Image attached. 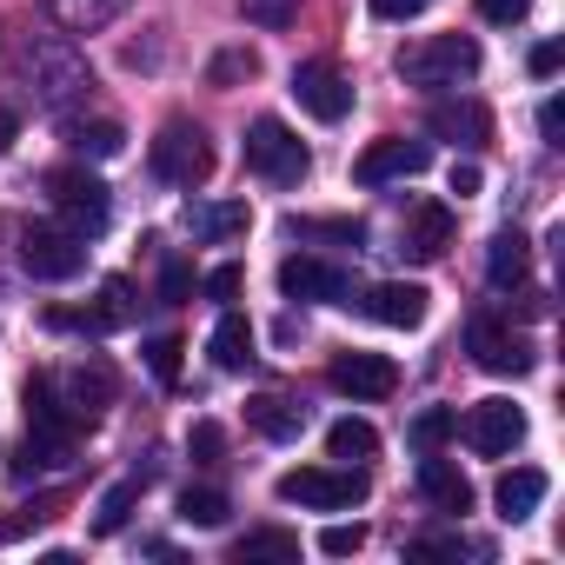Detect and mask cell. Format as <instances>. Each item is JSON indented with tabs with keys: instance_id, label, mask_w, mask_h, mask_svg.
Wrapping results in <instances>:
<instances>
[{
	"instance_id": "1",
	"label": "cell",
	"mask_w": 565,
	"mask_h": 565,
	"mask_svg": "<svg viewBox=\"0 0 565 565\" xmlns=\"http://www.w3.org/2000/svg\"><path fill=\"white\" fill-rule=\"evenodd\" d=\"M28 81H34V100L41 107H74L87 87H94V67H87V54L67 41V34H41V41H28Z\"/></svg>"
},
{
	"instance_id": "2",
	"label": "cell",
	"mask_w": 565,
	"mask_h": 565,
	"mask_svg": "<svg viewBox=\"0 0 565 565\" xmlns=\"http://www.w3.org/2000/svg\"><path fill=\"white\" fill-rule=\"evenodd\" d=\"M472 74H479V41L472 34H433V41L399 54V81L406 87H459Z\"/></svg>"
},
{
	"instance_id": "3",
	"label": "cell",
	"mask_w": 565,
	"mask_h": 565,
	"mask_svg": "<svg viewBox=\"0 0 565 565\" xmlns=\"http://www.w3.org/2000/svg\"><path fill=\"white\" fill-rule=\"evenodd\" d=\"M47 206H54V220L74 226L81 239H100L107 220H114V193H107V180H94V173H81V167L47 173Z\"/></svg>"
},
{
	"instance_id": "4",
	"label": "cell",
	"mask_w": 565,
	"mask_h": 565,
	"mask_svg": "<svg viewBox=\"0 0 565 565\" xmlns=\"http://www.w3.org/2000/svg\"><path fill=\"white\" fill-rule=\"evenodd\" d=\"M246 167H253L259 180H273V186H300L307 167H313V153L300 147V134H294L287 120L259 114V120L246 127Z\"/></svg>"
},
{
	"instance_id": "5",
	"label": "cell",
	"mask_w": 565,
	"mask_h": 565,
	"mask_svg": "<svg viewBox=\"0 0 565 565\" xmlns=\"http://www.w3.org/2000/svg\"><path fill=\"white\" fill-rule=\"evenodd\" d=\"M147 167H153V180L193 193V186H206V173H213V147H206V134H200L193 120H167L160 140L147 147Z\"/></svg>"
},
{
	"instance_id": "6",
	"label": "cell",
	"mask_w": 565,
	"mask_h": 565,
	"mask_svg": "<svg viewBox=\"0 0 565 565\" xmlns=\"http://www.w3.org/2000/svg\"><path fill=\"white\" fill-rule=\"evenodd\" d=\"M287 505H313V512H347L366 499V472L353 466H294V472H279L273 486Z\"/></svg>"
},
{
	"instance_id": "7",
	"label": "cell",
	"mask_w": 565,
	"mask_h": 565,
	"mask_svg": "<svg viewBox=\"0 0 565 565\" xmlns=\"http://www.w3.org/2000/svg\"><path fill=\"white\" fill-rule=\"evenodd\" d=\"M21 266L34 279H74L87 266V239L61 220H34V226H21Z\"/></svg>"
},
{
	"instance_id": "8",
	"label": "cell",
	"mask_w": 565,
	"mask_h": 565,
	"mask_svg": "<svg viewBox=\"0 0 565 565\" xmlns=\"http://www.w3.org/2000/svg\"><path fill=\"white\" fill-rule=\"evenodd\" d=\"M466 347H472V366L492 373V380H519V373H532V340H519V333L499 327L492 313H479V320L466 327Z\"/></svg>"
},
{
	"instance_id": "9",
	"label": "cell",
	"mask_w": 565,
	"mask_h": 565,
	"mask_svg": "<svg viewBox=\"0 0 565 565\" xmlns=\"http://www.w3.org/2000/svg\"><path fill=\"white\" fill-rule=\"evenodd\" d=\"M279 294H287V300H313V307H353V273L300 253V259L279 266Z\"/></svg>"
},
{
	"instance_id": "10",
	"label": "cell",
	"mask_w": 565,
	"mask_h": 565,
	"mask_svg": "<svg viewBox=\"0 0 565 565\" xmlns=\"http://www.w3.org/2000/svg\"><path fill=\"white\" fill-rule=\"evenodd\" d=\"M459 439H466L472 452L499 459V452H512V446L525 439V413H519L512 399H479V406H466V419H459Z\"/></svg>"
},
{
	"instance_id": "11",
	"label": "cell",
	"mask_w": 565,
	"mask_h": 565,
	"mask_svg": "<svg viewBox=\"0 0 565 565\" xmlns=\"http://www.w3.org/2000/svg\"><path fill=\"white\" fill-rule=\"evenodd\" d=\"M294 100H300L313 120H327V127L353 114V87H347V74L327 67V61H300V67H294Z\"/></svg>"
},
{
	"instance_id": "12",
	"label": "cell",
	"mask_w": 565,
	"mask_h": 565,
	"mask_svg": "<svg viewBox=\"0 0 565 565\" xmlns=\"http://www.w3.org/2000/svg\"><path fill=\"white\" fill-rule=\"evenodd\" d=\"M426 167H433V147L426 140H373L353 160V180L360 186H386V180H419Z\"/></svg>"
},
{
	"instance_id": "13",
	"label": "cell",
	"mask_w": 565,
	"mask_h": 565,
	"mask_svg": "<svg viewBox=\"0 0 565 565\" xmlns=\"http://www.w3.org/2000/svg\"><path fill=\"white\" fill-rule=\"evenodd\" d=\"M360 307H366L380 327H399V333H413V327H426V313H433V294H426V287H413V279H386V287H373Z\"/></svg>"
},
{
	"instance_id": "14",
	"label": "cell",
	"mask_w": 565,
	"mask_h": 565,
	"mask_svg": "<svg viewBox=\"0 0 565 565\" xmlns=\"http://www.w3.org/2000/svg\"><path fill=\"white\" fill-rule=\"evenodd\" d=\"M54 393H61V406H67V419L81 426V419H100L107 413V399H114V373L94 360V366H67L61 380H54Z\"/></svg>"
},
{
	"instance_id": "15",
	"label": "cell",
	"mask_w": 565,
	"mask_h": 565,
	"mask_svg": "<svg viewBox=\"0 0 565 565\" xmlns=\"http://www.w3.org/2000/svg\"><path fill=\"white\" fill-rule=\"evenodd\" d=\"M74 466V426H28V446L14 459V479H54Z\"/></svg>"
},
{
	"instance_id": "16",
	"label": "cell",
	"mask_w": 565,
	"mask_h": 565,
	"mask_svg": "<svg viewBox=\"0 0 565 565\" xmlns=\"http://www.w3.org/2000/svg\"><path fill=\"white\" fill-rule=\"evenodd\" d=\"M333 386L353 393V399H386L399 386V366L386 353H340L333 360Z\"/></svg>"
},
{
	"instance_id": "17",
	"label": "cell",
	"mask_w": 565,
	"mask_h": 565,
	"mask_svg": "<svg viewBox=\"0 0 565 565\" xmlns=\"http://www.w3.org/2000/svg\"><path fill=\"white\" fill-rule=\"evenodd\" d=\"M253 226V206L246 200H186V233L220 246V239H239Z\"/></svg>"
},
{
	"instance_id": "18",
	"label": "cell",
	"mask_w": 565,
	"mask_h": 565,
	"mask_svg": "<svg viewBox=\"0 0 565 565\" xmlns=\"http://www.w3.org/2000/svg\"><path fill=\"white\" fill-rule=\"evenodd\" d=\"M426 127H433L439 140H459V147H486V140H492V114H486L479 100H433Z\"/></svg>"
},
{
	"instance_id": "19",
	"label": "cell",
	"mask_w": 565,
	"mask_h": 565,
	"mask_svg": "<svg viewBox=\"0 0 565 565\" xmlns=\"http://www.w3.org/2000/svg\"><path fill=\"white\" fill-rule=\"evenodd\" d=\"M127 320H134V287L127 279H107L100 307H87V313H47V327H81V333H114Z\"/></svg>"
},
{
	"instance_id": "20",
	"label": "cell",
	"mask_w": 565,
	"mask_h": 565,
	"mask_svg": "<svg viewBox=\"0 0 565 565\" xmlns=\"http://www.w3.org/2000/svg\"><path fill=\"white\" fill-rule=\"evenodd\" d=\"M446 246H452V206H439V200L413 206V213H406V246H399V253H413V259H439Z\"/></svg>"
},
{
	"instance_id": "21",
	"label": "cell",
	"mask_w": 565,
	"mask_h": 565,
	"mask_svg": "<svg viewBox=\"0 0 565 565\" xmlns=\"http://www.w3.org/2000/svg\"><path fill=\"white\" fill-rule=\"evenodd\" d=\"M545 486H552V479H545L539 466H512V472H505V479L492 486V499H499V519H505V525L532 519V512L545 505Z\"/></svg>"
},
{
	"instance_id": "22",
	"label": "cell",
	"mask_w": 565,
	"mask_h": 565,
	"mask_svg": "<svg viewBox=\"0 0 565 565\" xmlns=\"http://www.w3.org/2000/svg\"><path fill=\"white\" fill-rule=\"evenodd\" d=\"M246 426L259 433V439H300L307 433V406H294V399H279V393H259V399H246Z\"/></svg>"
},
{
	"instance_id": "23",
	"label": "cell",
	"mask_w": 565,
	"mask_h": 565,
	"mask_svg": "<svg viewBox=\"0 0 565 565\" xmlns=\"http://www.w3.org/2000/svg\"><path fill=\"white\" fill-rule=\"evenodd\" d=\"M419 492H426V505L433 512H472V486H466V472L459 466H446V459H419Z\"/></svg>"
},
{
	"instance_id": "24",
	"label": "cell",
	"mask_w": 565,
	"mask_h": 565,
	"mask_svg": "<svg viewBox=\"0 0 565 565\" xmlns=\"http://www.w3.org/2000/svg\"><path fill=\"white\" fill-rule=\"evenodd\" d=\"M525 273H532V246H525V233H492V246H486V279L499 294H512V287H525Z\"/></svg>"
},
{
	"instance_id": "25",
	"label": "cell",
	"mask_w": 565,
	"mask_h": 565,
	"mask_svg": "<svg viewBox=\"0 0 565 565\" xmlns=\"http://www.w3.org/2000/svg\"><path fill=\"white\" fill-rule=\"evenodd\" d=\"M47 14L67 28V34H100L127 14V0H47Z\"/></svg>"
},
{
	"instance_id": "26",
	"label": "cell",
	"mask_w": 565,
	"mask_h": 565,
	"mask_svg": "<svg viewBox=\"0 0 565 565\" xmlns=\"http://www.w3.org/2000/svg\"><path fill=\"white\" fill-rule=\"evenodd\" d=\"M213 366L220 373H246L253 366V327L239 313H220V327H213Z\"/></svg>"
},
{
	"instance_id": "27",
	"label": "cell",
	"mask_w": 565,
	"mask_h": 565,
	"mask_svg": "<svg viewBox=\"0 0 565 565\" xmlns=\"http://www.w3.org/2000/svg\"><path fill=\"white\" fill-rule=\"evenodd\" d=\"M327 452H333V459H373V452H380V433H373L366 419H333V426H327Z\"/></svg>"
},
{
	"instance_id": "28",
	"label": "cell",
	"mask_w": 565,
	"mask_h": 565,
	"mask_svg": "<svg viewBox=\"0 0 565 565\" xmlns=\"http://www.w3.org/2000/svg\"><path fill=\"white\" fill-rule=\"evenodd\" d=\"M134 505H140V479L107 486V492H100V512H94V532H100V539H114V532L134 519Z\"/></svg>"
},
{
	"instance_id": "29",
	"label": "cell",
	"mask_w": 565,
	"mask_h": 565,
	"mask_svg": "<svg viewBox=\"0 0 565 565\" xmlns=\"http://www.w3.org/2000/svg\"><path fill=\"white\" fill-rule=\"evenodd\" d=\"M233 558H239V565H259V558H300V539H294V532H246V539L233 545Z\"/></svg>"
},
{
	"instance_id": "30",
	"label": "cell",
	"mask_w": 565,
	"mask_h": 565,
	"mask_svg": "<svg viewBox=\"0 0 565 565\" xmlns=\"http://www.w3.org/2000/svg\"><path fill=\"white\" fill-rule=\"evenodd\" d=\"M446 439H459V413H452V406H426V413L413 419V446H419V452H439Z\"/></svg>"
},
{
	"instance_id": "31",
	"label": "cell",
	"mask_w": 565,
	"mask_h": 565,
	"mask_svg": "<svg viewBox=\"0 0 565 565\" xmlns=\"http://www.w3.org/2000/svg\"><path fill=\"white\" fill-rule=\"evenodd\" d=\"M226 512H233V505H226V492H206V486H200V492H180V519H186V525H200V532L226 525Z\"/></svg>"
},
{
	"instance_id": "32",
	"label": "cell",
	"mask_w": 565,
	"mask_h": 565,
	"mask_svg": "<svg viewBox=\"0 0 565 565\" xmlns=\"http://www.w3.org/2000/svg\"><path fill=\"white\" fill-rule=\"evenodd\" d=\"M239 14H246L253 28L279 34V28H294V21H300V0H239Z\"/></svg>"
},
{
	"instance_id": "33",
	"label": "cell",
	"mask_w": 565,
	"mask_h": 565,
	"mask_svg": "<svg viewBox=\"0 0 565 565\" xmlns=\"http://www.w3.org/2000/svg\"><path fill=\"white\" fill-rule=\"evenodd\" d=\"M287 233H294V239H347V246L366 239L360 220H287Z\"/></svg>"
},
{
	"instance_id": "34",
	"label": "cell",
	"mask_w": 565,
	"mask_h": 565,
	"mask_svg": "<svg viewBox=\"0 0 565 565\" xmlns=\"http://www.w3.org/2000/svg\"><path fill=\"white\" fill-rule=\"evenodd\" d=\"M253 74H259V54H253V47H233V54H220V61L206 67L213 87H239V81H253Z\"/></svg>"
},
{
	"instance_id": "35",
	"label": "cell",
	"mask_w": 565,
	"mask_h": 565,
	"mask_svg": "<svg viewBox=\"0 0 565 565\" xmlns=\"http://www.w3.org/2000/svg\"><path fill=\"white\" fill-rule=\"evenodd\" d=\"M74 147H81V153H94V160H114V153L127 147V134H120L114 120H94V127H74Z\"/></svg>"
},
{
	"instance_id": "36",
	"label": "cell",
	"mask_w": 565,
	"mask_h": 565,
	"mask_svg": "<svg viewBox=\"0 0 565 565\" xmlns=\"http://www.w3.org/2000/svg\"><path fill=\"white\" fill-rule=\"evenodd\" d=\"M147 366H153V380H167V386H173V380H180V340H173V333H160V340L147 347Z\"/></svg>"
},
{
	"instance_id": "37",
	"label": "cell",
	"mask_w": 565,
	"mask_h": 565,
	"mask_svg": "<svg viewBox=\"0 0 565 565\" xmlns=\"http://www.w3.org/2000/svg\"><path fill=\"white\" fill-rule=\"evenodd\" d=\"M360 545H366V525H327V532H320V552H327V558H347V552H360Z\"/></svg>"
},
{
	"instance_id": "38",
	"label": "cell",
	"mask_w": 565,
	"mask_h": 565,
	"mask_svg": "<svg viewBox=\"0 0 565 565\" xmlns=\"http://www.w3.org/2000/svg\"><path fill=\"white\" fill-rule=\"evenodd\" d=\"M532 14V0H479V21H492V28H519Z\"/></svg>"
},
{
	"instance_id": "39",
	"label": "cell",
	"mask_w": 565,
	"mask_h": 565,
	"mask_svg": "<svg viewBox=\"0 0 565 565\" xmlns=\"http://www.w3.org/2000/svg\"><path fill=\"white\" fill-rule=\"evenodd\" d=\"M220 452H226V433H220L213 419H200V426H193V459H200V466H220Z\"/></svg>"
},
{
	"instance_id": "40",
	"label": "cell",
	"mask_w": 565,
	"mask_h": 565,
	"mask_svg": "<svg viewBox=\"0 0 565 565\" xmlns=\"http://www.w3.org/2000/svg\"><path fill=\"white\" fill-rule=\"evenodd\" d=\"M239 287H246L239 266H213V273H206V300H239Z\"/></svg>"
},
{
	"instance_id": "41",
	"label": "cell",
	"mask_w": 565,
	"mask_h": 565,
	"mask_svg": "<svg viewBox=\"0 0 565 565\" xmlns=\"http://www.w3.org/2000/svg\"><path fill=\"white\" fill-rule=\"evenodd\" d=\"M459 552H466V539H446V532H439V539H413V545H406V558H459Z\"/></svg>"
},
{
	"instance_id": "42",
	"label": "cell",
	"mask_w": 565,
	"mask_h": 565,
	"mask_svg": "<svg viewBox=\"0 0 565 565\" xmlns=\"http://www.w3.org/2000/svg\"><path fill=\"white\" fill-rule=\"evenodd\" d=\"M373 14H380V21H419L426 0H373Z\"/></svg>"
},
{
	"instance_id": "43",
	"label": "cell",
	"mask_w": 565,
	"mask_h": 565,
	"mask_svg": "<svg viewBox=\"0 0 565 565\" xmlns=\"http://www.w3.org/2000/svg\"><path fill=\"white\" fill-rule=\"evenodd\" d=\"M558 61H565V47H558V41H545V47H532V61H525V67H532L539 81H552V74H558Z\"/></svg>"
},
{
	"instance_id": "44",
	"label": "cell",
	"mask_w": 565,
	"mask_h": 565,
	"mask_svg": "<svg viewBox=\"0 0 565 565\" xmlns=\"http://www.w3.org/2000/svg\"><path fill=\"white\" fill-rule=\"evenodd\" d=\"M539 134H545L552 147H565V107H558V100H545V107H539Z\"/></svg>"
},
{
	"instance_id": "45",
	"label": "cell",
	"mask_w": 565,
	"mask_h": 565,
	"mask_svg": "<svg viewBox=\"0 0 565 565\" xmlns=\"http://www.w3.org/2000/svg\"><path fill=\"white\" fill-rule=\"evenodd\" d=\"M479 186H486V173H479L472 160H452V193H459V200H472Z\"/></svg>"
},
{
	"instance_id": "46",
	"label": "cell",
	"mask_w": 565,
	"mask_h": 565,
	"mask_svg": "<svg viewBox=\"0 0 565 565\" xmlns=\"http://www.w3.org/2000/svg\"><path fill=\"white\" fill-rule=\"evenodd\" d=\"M14 140H21V114H14V107H8V100H0V153H8V147H14Z\"/></svg>"
},
{
	"instance_id": "47",
	"label": "cell",
	"mask_w": 565,
	"mask_h": 565,
	"mask_svg": "<svg viewBox=\"0 0 565 565\" xmlns=\"http://www.w3.org/2000/svg\"><path fill=\"white\" fill-rule=\"evenodd\" d=\"M186 287H193V279H186V266H167V279H160V294H167V300H186Z\"/></svg>"
}]
</instances>
